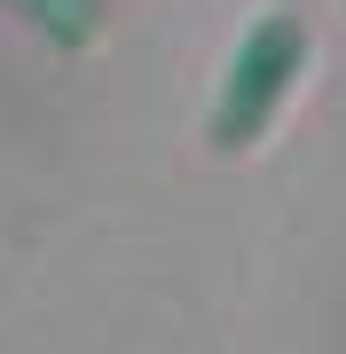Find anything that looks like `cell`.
Segmentation results:
<instances>
[{"label": "cell", "mask_w": 346, "mask_h": 354, "mask_svg": "<svg viewBox=\"0 0 346 354\" xmlns=\"http://www.w3.org/2000/svg\"><path fill=\"white\" fill-rule=\"evenodd\" d=\"M299 64H307V32H299L291 16H268V24L244 32V48L229 64V87H220V102H213V142L220 150L260 142V127L276 118V102L291 95Z\"/></svg>", "instance_id": "6da1fadb"}, {"label": "cell", "mask_w": 346, "mask_h": 354, "mask_svg": "<svg viewBox=\"0 0 346 354\" xmlns=\"http://www.w3.org/2000/svg\"><path fill=\"white\" fill-rule=\"evenodd\" d=\"M16 16H24L32 32H48L55 48H87L95 32H103V8L95 0H8Z\"/></svg>", "instance_id": "7a4b0ae2"}]
</instances>
